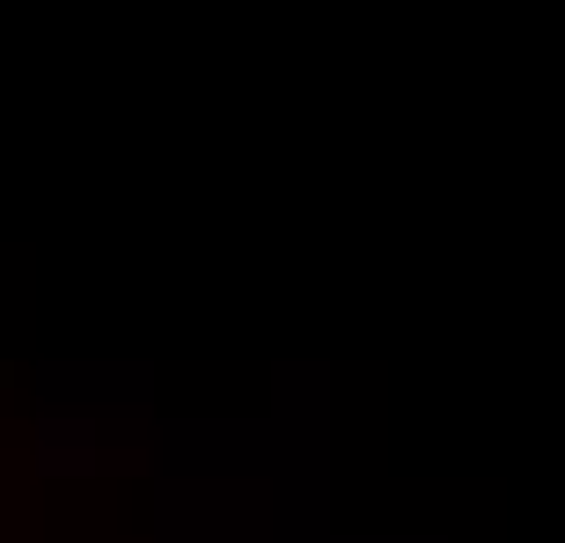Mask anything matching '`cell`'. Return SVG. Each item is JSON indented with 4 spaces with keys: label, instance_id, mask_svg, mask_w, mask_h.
<instances>
[]
</instances>
